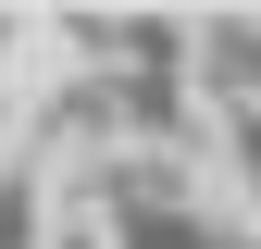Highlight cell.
Segmentation results:
<instances>
[{
	"instance_id": "6da1fadb",
	"label": "cell",
	"mask_w": 261,
	"mask_h": 249,
	"mask_svg": "<svg viewBox=\"0 0 261 249\" xmlns=\"http://www.w3.org/2000/svg\"><path fill=\"white\" fill-rule=\"evenodd\" d=\"M38 200H50L38 175H25V162H0V249H50V212H38Z\"/></svg>"
}]
</instances>
